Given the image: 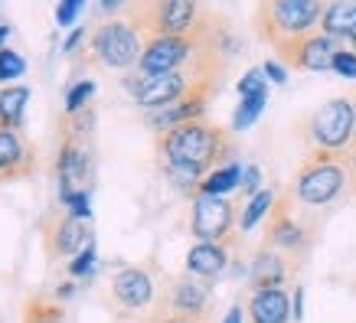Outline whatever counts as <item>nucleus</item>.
Masks as SVG:
<instances>
[{
	"label": "nucleus",
	"mask_w": 356,
	"mask_h": 323,
	"mask_svg": "<svg viewBox=\"0 0 356 323\" xmlns=\"http://www.w3.org/2000/svg\"><path fill=\"white\" fill-rule=\"evenodd\" d=\"M154 147H157V160H161L163 173L193 196L209 173L226 163H236L238 154L232 128H222L209 118L163 131L154 138Z\"/></svg>",
	"instance_id": "obj_1"
},
{
	"label": "nucleus",
	"mask_w": 356,
	"mask_h": 323,
	"mask_svg": "<svg viewBox=\"0 0 356 323\" xmlns=\"http://www.w3.org/2000/svg\"><path fill=\"white\" fill-rule=\"evenodd\" d=\"M294 209L307 215L327 219V213L340 206L346 196H353V170H350V151L327 154L311 151L304 154L298 170L291 173V183L284 186Z\"/></svg>",
	"instance_id": "obj_2"
},
{
	"label": "nucleus",
	"mask_w": 356,
	"mask_h": 323,
	"mask_svg": "<svg viewBox=\"0 0 356 323\" xmlns=\"http://www.w3.org/2000/svg\"><path fill=\"white\" fill-rule=\"evenodd\" d=\"M59 147H56V183H59V203L79 193H88L95 180V108L88 105L79 115L59 118Z\"/></svg>",
	"instance_id": "obj_3"
},
{
	"label": "nucleus",
	"mask_w": 356,
	"mask_h": 323,
	"mask_svg": "<svg viewBox=\"0 0 356 323\" xmlns=\"http://www.w3.org/2000/svg\"><path fill=\"white\" fill-rule=\"evenodd\" d=\"M321 226H324V219H317V215H307V213H301V209H294V203L288 199V193L281 190L278 199H275V206H271L268 219H265L261 245L275 248L278 255H284L294 268L301 271L304 261L311 258L314 245H317Z\"/></svg>",
	"instance_id": "obj_4"
},
{
	"label": "nucleus",
	"mask_w": 356,
	"mask_h": 323,
	"mask_svg": "<svg viewBox=\"0 0 356 323\" xmlns=\"http://www.w3.org/2000/svg\"><path fill=\"white\" fill-rule=\"evenodd\" d=\"M324 7L327 3L321 0H265L255 7V36L275 53L281 46L321 30Z\"/></svg>",
	"instance_id": "obj_5"
},
{
	"label": "nucleus",
	"mask_w": 356,
	"mask_h": 323,
	"mask_svg": "<svg viewBox=\"0 0 356 323\" xmlns=\"http://www.w3.org/2000/svg\"><path fill=\"white\" fill-rule=\"evenodd\" d=\"M353 105L346 95L327 98L324 105L294 118V134L304 144V154L327 151V154H346L353 147Z\"/></svg>",
	"instance_id": "obj_6"
},
{
	"label": "nucleus",
	"mask_w": 356,
	"mask_h": 323,
	"mask_svg": "<svg viewBox=\"0 0 356 323\" xmlns=\"http://www.w3.org/2000/svg\"><path fill=\"white\" fill-rule=\"evenodd\" d=\"M200 17H203V3L196 0H134L121 7V20H128L140 40L190 36Z\"/></svg>",
	"instance_id": "obj_7"
},
{
	"label": "nucleus",
	"mask_w": 356,
	"mask_h": 323,
	"mask_svg": "<svg viewBox=\"0 0 356 323\" xmlns=\"http://www.w3.org/2000/svg\"><path fill=\"white\" fill-rule=\"evenodd\" d=\"M140 53H144V40L121 17H111V20L92 26L86 40L88 65H95L102 72H131V69H138Z\"/></svg>",
	"instance_id": "obj_8"
},
{
	"label": "nucleus",
	"mask_w": 356,
	"mask_h": 323,
	"mask_svg": "<svg viewBox=\"0 0 356 323\" xmlns=\"http://www.w3.org/2000/svg\"><path fill=\"white\" fill-rule=\"evenodd\" d=\"M40 238H43V251L49 261L79 258L86 248H92V229L88 219L69 213L59 199L40 219Z\"/></svg>",
	"instance_id": "obj_9"
},
{
	"label": "nucleus",
	"mask_w": 356,
	"mask_h": 323,
	"mask_svg": "<svg viewBox=\"0 0 356 323\" xmlns=\"http://www.w3.org/2000/svg\"><path fill=\"white\" fill-rule=\"evenodd\" d=\"M238 203L229 196H193L190 209V235L196 242H213V245H232L242 242L238 235Z\"/></svg>",
	"instance_id": "obj_10"
},
{
	"label": "nucleus",
	"mask_w": 356,
	"mask_h": 323,
	"mask_svg": "<svg viewBox=\"0 0 356 323\" xmlns=\"http://www.w3.org/2000/svg\"><path fill=\"white\" fill-rule=\"evenodd\" d=\"M213 288L193 274H170L157 288V304L154 313H177V317H196V320L213 323Z\"/></svg>",
	"instance_id": "obj_11"
},
{
	"label": "nucleus",
	"mask_w": 356,
	"mask_h": 323,
	"mask_svg": "<svg viewBox=\"0 0 356 323\" xmlns=\"http://www.w3.org/2000/svg\"><path fill=\"white\" fill-rule=\"evenodd\" d=\"M105 304L118 320H124V317L144 320L147 317L144 310H154V304H157V284H154L151 271L140 268V265H131V268H121L118 274H111Z\"/></svg>",
	"instance_id": "obj_12"
},
{
	"label": "nucleus",
	"mask_w": 356,
	"mask_h": 323,
	"mask_svg": "<svg viewBox=\"0 0 356 323\" xmlns=\"http://www.w3.org/2000/svg\"><path fill=\"white\" fill-rule=\"evenodd\" d=\"M40 173V147L23 128H0V186L33 180Z\"/></svg>",
	"instance_id": "obj_13"
},
{
	"label": "nucleus",
	"mask_w": 356,
	"mask_h": 323,
	"mask_svg": "<svg viewBox=\"0 0 356 323\" xmlns=\"http://www.w3.org/2000/svg\"><path fill=\"white\" fill-rule=\"evenodd\" d=\"M340 49H343V43H337V40L317 30L311 36H301V40L275 49V59L284 69H294V72H330Z\"/></svg>",
	"instance_id": "obj_14"
},
{
	"label": "nucleus",
	"mask_w": 356,
	"mask_h": 323,
	"mask_svg": "<svg viewBox=\"0 0 356 323\" xmlns=\"http://www.w3.org/2000/svg\"><path fill=\"white\" fill-rule=\"evenodd\" d=\"M294 278H298V268L291 261L284 255H278L275 248L259 242V248L252 251V261H248V294L275 291V288H284Z\"/></svg>",
	"instance_id": "obj_15"
},
{
	"label": "nucleus",
	"mask_w": 356,
	"mask_h": 323,
	"mask_svg": "<svg viewBox=\"0 0 356 323\" xmlns=\"http://www.w3.org/2000/svg\"><path fill=\"white\" fill-rule=\"evenodd\" d=\"M242 248V242H232V245H213V242H196L190 251H186V274L213 284L216 278H222L236 258V251Z\"/></svg>",
	"instance_id": "obj_16"
},
{
	"label": "nucleus",
	"mask_w": 356,
	"mask_h": 323,
	"mask_svg": "<svg viewBox=\"0 0 356 323\" xmlns=\"http://www.w3.org/2000/svg\"><path fill=\"white\" fill-rule=\"evenodd\" d=\"M245 320L248 323H291L294 320V313H291V294L284 291V288L248 294Z\"/></svg>",
	"instance_id": "obj_17"
},
{
	"label": "nucleus",
	"mask_w": 356,
	"mask_h": 323,
	"mask_svg": "<svg viewBox=\"0 0 356 323\" xmlns=\"http://www.w3.org/2000/svg\"><path fill=\"white\" fill-rule=\"evenodd\" d=\"M321 33L337 40V43H350L356 36V0H334L324 7L321 17Z\"/></svg>",
	"instance_id": "obj_18"
},
{
	"label": "nucleus",
	"mask_w": 356,
	"mask_h": 323,
	"mask_svg": "<svg viewBox=\"0 0 356 323\" xmlns=\"http://www.w3.org/2000/svg\"><path fill=\"white\" fill-rule=\"evenodd\" d=\"M20 323H72V313L56 294H30L23 301Z\"/></svg>",
	"instance_id": "obj_19"
},
{
	"label": "nucleus",
	"mask_w": 356,
	"mask_h": 323,
	"mask_svg": "<svg viewBox=\"0 0 356 323\" xmlns=\"http://www.w3.org/2000/svg\"><path fill=\"white\" fill-rule=\"evenodd\" d=\"M26 105H30V88L26 85L0 88V128H23Z\"/></svg>",
	"instance_id": "obj_20"
},
{
	"label": "nucleus",
	"mask_w": 356,
	"mask_h": 323,
	"mask_svg": "<svg viewBox=\"0 0 356 323\" xmlns=\"http://www.w3.org/2000/svg\"><path fill=\"white\" fill-rule=\"evenodd\" d=\"M242 163H226V167H219V170H213L209 176H206L203 183H200V190H196V196H229L236 186H242Z\"/></svg>",
	"instance_id": "obj_21"
},
{
	"label": "nucleus",
	"mask_w": 356,
	"mask_h": 323,
	"mask_svg": "<svg viewBox=\"0 0 356 323\" xmlns=\"http://www.w3.org/2000/svg\"><path fill=\"white\" fill-rule=\"evenodd\" d=\"M275 199H278V193L275 190H261L259 196H252L245 203V209L238 213V235H245V232H252V229L259 226L261 219H268L271 206H275Z\"/></svg>",
	"instance_id": "obj_22"
},
{
	"label": "nucleus",
	"mask_w": 356,
	"mask_h": 323,
	"mask_svg": "<svg viewBox=\"0 0 356 323\" xmlns=\"http://www.w3.org/2000/svg\"><path fill=\"white\" fill-rule=\"evenodd\" d=\"M268 101V92L265 95H248V98H238V108L232 115V131H245L255 124V118L261 115V108Z\"/></svg>",
	"instance_id": "obj_23"
},
{
	"label": "nucleus",
	"mask_w": 356,
	"mask_h": 323,
	"mask_svg": "<svg viewBox=\"0 0 356 323\" xmlns=\"http://www.w3.org/2000/svg\"><path fill=\"white\" fill-rule=\"evenodd\" d=\"M268 92V78L261 69H248L245 76L238 78V98H248V95H265Z\"/></svg>",
	"instance_id": "obj_24"
},
{
	"label": "nucleus",
	"mask_w": 356,
	"mask_h": 323,
	"mask_svg": "<svg viewBox=\"0 0 356 323\" xmlns=\"http://www.w3.org/2000/svg\"><path fill=\"white\" fill-rule=\"evenodd\" d=\"M92 92H95V82H79V85H72L69 98H65V115H79V111H86Z\"/></svg>",
	"instance_id": "obj_25"
},
{
	"label": "nucleus",
	"mask_w": 356,
	"mask_h": 323,
	"mask_svg": "<svg viewBox=\"0 0 356 323\" xmlns=\"http://www.w3.org/2000/svg\"><path fill=\"white\" fill-rule=\"evenodd\" d=\"M23 69H26V63L20 59V53L0 49V82H10V78L23 76Z\"/></svg>",
	"instance_id": "obj_26"
},
{
	"label": "nucleus",
	"mask_w": 356,
	"mask_h": 323,
	"mask_svg": "<svg viewBox=\"0 0 356 323\" xmlns=\"http://www.w3.org/2000/svg\"><path fill=\"white\" fill-rule=\"evenodd\" d=\"M334 72H337V76H343V78H356V53L350 49V46H343V49L337 53Z\"/></svg>",
	"instance_id": "obj_27"
},
{
	"label": "nucleus",
	"mask_w": 356,
	"mask_h": 323,
	"mask_svg": "<svg viewBox=\"0 0 356 323\" xmlns=\"http://www.w3.org/2000/svg\"><path fill=\"white\" fill-rule=\"evenodd\" d=\"M259 193H261V170L255 163H248L245 173H242V196L252 199V196H259Z\"/></svg>",
	"instance_id": "obj_28"
},
{
	"label": "nucleus",
	"mask_w": 356,
	"mask_h": 323,
	"mask_svg": "<svg viewBox=\"0 0 356 323\" xmlns=\"http://www.w3.org/2000/svg\"><path fill=\"white\" fill-rule=\"evenodd\" d=\"M140 323H209V320H196V317H177V313H147Z\"/></svg>",
	"instance_id": "obj_29"
},
{
	"label": "nucleus",
	"mask_w": 356,
	"mask_h": 323,
	"mask_svg": "<svg viewBox=\"0 0 356 323\" xmlns=\"http://www.w3.org/2000/svg\"><path fill=\"white\" fill-rule=\"evenodd\" d=\"M92 265H95V248H86V251H82L79 258H72L69 271H72V274H86V271L92 268Z\"/></svg>",
	"instance_id": "obj_30"
},
{
	"label": "nucleus",
	"mask_w": 356,
	"mask_h": 323,
	"mask_svg": "<svg viewBox=\"0 0 356 323\" xmlns=\"http://www.w3.org/2000/svg\"><path fill=\"white\" fill-rule=\"evenodd\" d=\"M261 72H265V78H271V82H284V78H288V72H284V65L278 63V59H268V63L261 65Z\"/></svg>",
	"instance_id": "obj_31"
},
{
	"label": "nucleus",
	"mask_w": 356,
	"mask_h": 323,
	"mask_svg": "<svg viewBox=\"0 0 356 323\" xmlns=\"http://www.w3.org/2000/svg\"><path fill=\"white\" fill-rule=\"evenodd\" d=\"M79 10H82V0H72V3H63V7L56 10V17H59V23H63V26H69V23L76 20Z\"/></svg>",
	"instance_id": "obj_32"
},
{
	"label": "nucleus",
	"mask_w": 356,
	"mask_h": 323,
	"mask_svg": "<svg viewBox=\"0 0 356 323\" xmlns=\"http://www.w3.org/2000/svg\"><path fill=\"white\" fill-rule=\"evenodd\" d=\"M222 323H245V310H242V304H232L222 317Z\"/></svg>",
	"instance_id": "obj_33"
},
{
	"label": "nucleus",
	"mask_w": 356,
	"mask_h": 323,
	"mask_svg": "<svg viewBox=\"0 0 356 323\" xmlns=\"http://www.w3.org/2000/svg\"><path fill=\"white\" fill-rule=\"evenodd\" d=\"M291 313H294V320H301V313H304V291L301 288H294V294H291Z\"/></svg>",
	"instance_id": "obj_34"
},
{
	"label": "nucleus",
	"mask_w": 356,
	"mask_h": 323,
	"mask_svg": "<svg viewBox=\"0 0 356 323\" xmlns=\"http://www.w3.org/2000/svg\"><path fill=\"white\" fill-rule=\"evenodd\" d=\"M346 98H350V105H353V121H356V82L350 85V92H346ZM353 147H356V124H353Z\"/></svg>",
	"instance_id": "obj_35"
},
{
	"label": "nucleus",
	"mask_w": 356,
	"mask_h": 323,
	"mask_svg": "<svg viewBox=\"0 0 356 323\" xmlns=\"http://www.w3.org/2000/svg\"><path fill=\"white\" fill-rule=\"evenodd\" d=\"M82 36H86V33H82V30H76V33H72V36H69V43H65V49H76V46L82 43Z\"/></svg>",
	"instance_id": "obj_36"
},
{
	"label": "nucleus",
	"mask_w": 356,
	"mask_h": 323,
	"mask_svg": "<svg viewBox=\"0 0 356 323\" xmlns=\"http://www.w3.org/2000/svg\"><path fill=\"white\" fill-rule=\"evenodd\" d=\"M350 170H353V196H356V147H350Z\"/></svg>",
	"instance_id": "obj_37"
},
{
	"label": "nucleus",
	"mask_w": 356,
	"mask_h": 323,
	"mask_svg": "<svg viewBox=\"0 0 356 323\" xmlns=\"http://www.w3.org/2000/svg\"><path fill=\"white\" fill-rule=\"evenodd\" d=\"M7 33H10V26H0V49H3V40H7Z\"/></svg>",
	"instance_id": "obj_38"
},
{
	"label": "nucleus",
	"mask_w": 356,
	"mask_h": 323,
	"mask_svg": "<svg viewBox=\"0 0 356 323\" xmlns=\"http://www.w3.org/2000/svg\"><path fill=\"white\" fill-rule=\"evenodd\" d=\"M346 46H350V49H353V53H356V36H353V40H350V43H346Z\"/></svg>",
	"instance_id": "obj_39"
}]
</instances>
